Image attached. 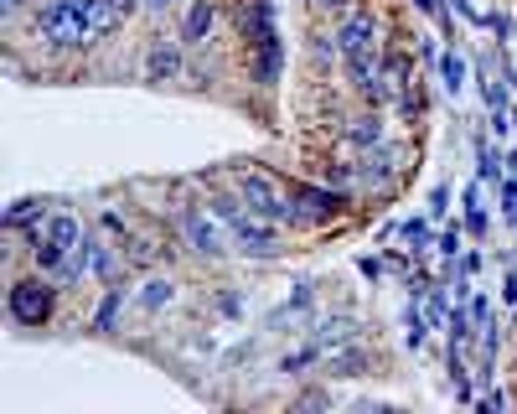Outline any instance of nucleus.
<instances>
[{"label":"nucleus","mask_w":517,"mask_h":414,"mask_svg":"<svg viewBox=\"0 0 517 414\" xmlns=\"http://www.w3.org/2000/svg\"><path fill=\"white\" fill-rule=\"evenodd\" d=\"M176 228H181V239H187V249H192L197 259H223V254H228L233 233L218 223V213H212L207 202H181V207H176Z\"/></svg>","instance_id":"1"},{"label":"nucleus","mask_w":517,"mask_h":414,"mask_svg":"<svg viewBox=\"0 0 517 414\" xmlns=\"http://www.w3.org/2000/svg\"><path fill=\"white\" fill-rule=\"evenodd\" d=\"M6 306H11V321L16 327H47L52 321V306H57V280H47V275H21V280H11V290H6Z\"/></svg>","instance_id":"2"},{"label":"nucleus","mask_w":517,"mask_h":414,"mask_svg":"<svg viewBox=\"0 0 517 414\" xmlns=\"http://www.w3.org/2000/svg\"><path fill=\"white\" fill-rule=\"evenodd\" d=\"M37 26V37L57 52H68V47H83L88 42V11L73 6V0H47V6L32 16Z\"/></svg>","instance_id":"3"},{"label":"nucleus","mask_w":517,"mask_h":414,"mask_svg":"<svg viewBox=\"0 0 517 414\" xmlns=\"http://www.w3.org/2000/svg\"><path fill=\"white\" fill-rule=\"evenodd\" d=\"M233 192L243 197V207H249L254 218H269V223H295V207H290V197H285L275 182H269L264 171H238Z\"/></svg>","instance_id":"4"},{"label":"nucleus","mask_w":517,"mask_h":414,"mask_svg":"<svg viewBox=\"0 0 517 414\" xmlns=\"http://www.w3.org/2000/svg\"><path fill=\"white\" fill-rule=\"evenodd\" d=\"M337 47H342V63H357V57H373L378 52V21L373 11H342V26H337Z\"/></svg>","instance_id":"5"},{"label":"nucleus","mask_w":517,"mask_h":414,"mask_svg":"<svg viewBox=\"0 0 517 414\" xmlns=\"http://www.w3.org/2000/svg\"><path fill=\"white\" fill-rule=\"evenodd\" d=\"M399 151L393 145H373V151H362V161H357V187H368V192H378V187H393L399 182Z\"/></svg>","instance_id":"6"},{"label":"nucleus","mask_w":517,"mask_h":414,"mask_svg":"<svg viewBox=\"0 0 517 414\" xmlns=\"http://www.w3.org/2000/svg\"><path fill=\"white\" fill-rule=\"evenodd\" d=\"M181 42H171V37H156L145 47V83H156V88H166V83H176L181 78Z\"/></svg>","instance_id":"7"},{"label":"nucleus","mask_w":517,"mask_h":414,"mask_svg":"<svg viewBox=\"0 0 517 414\" xmlns=\"http://www.w3.org/2000/svg\"><path fill=\"white\" fill-rule=\"evenodd\" d=\"M280 68H285V47H280V32H269V37L254 42V83L259 88H275Z\"/></svg>","instance_id":"8"},{"label":"nucleus","mask_w":517,"mask_h":414,"mask_svg":"<svg viewBox=\"0 0 517 414\" xmlns=\"http://www.w3.org/2000/svg\"><path fill=\"white\" fill-rule=\"evenodd\" d=\"M362 337V327H357V321L347 316V311H337V316H326V321H316V347L326 352V358H331V352H342L347 342H357Z\"/></svg>","instance_id":"9"},{"label":"nucleus","mask_w":517,"mask_h":414,"mask_svg":"<svg viewBox=\"0 0 517 414\" xmlns=\"http://www.w3.org/2000/svg\"><path fill=\"white\" fill-rule=\"evenodd\" d=\"M290 207H300V223H321V218H331L342 207V197L337 192H321V187H295L290 192Z\"/></svg>","instance_id":"10"},{"label":"nucleus","mask_w":517,"mask_h":414,"mask_svg":"<svg viewBox=\"0 0 517 414\" xmlns=\"http://www.w3.org/2000/svg\"><path fill=\"white\" fill-rule=\"evenodd\" d=\"M212 26H218V0H192L187 21H181V42H187V47L212 42Z\"/></svg>","instance_id":"11"},{"label":"nucleus","mask_w":517,"mask_h":414,"mask_svg":"<svg viewBox=\"0 0 517 414\" xmlns=\"http://www.w3.org/2000/svg\"><path fill=\"white\" fill-rule=\"evenodd\" d=\"M326 368H331V378H368V373H373V352L362 347V337H357V342H347L342 352H331Z\"/></svg>","instance_id":"12"},{"label":"nucleus","mask_w":517,"mask_h":414,"mask_svg":"<svg viewBox=\"0 0 517 414\" xmlns=\"http://www.w3.org/2000/svg\"><path fill=\"white\" fill-rule=\"evenodd\" d=\"M47 239L57 244V249H68V254H78L88 239H83V218L78 213H47Z\"/></svg>","instance_id":"13"},{"label":"nucleus","mask_w":517,"mask_h":414,"mask_svg":"<svg viewBox=\"0 0 517 414\" xmlns=\"http://www.w3.org/2000/svg\"><path fill=\"white\" fill-rule=\"evenodd\" d=\"M119 311H125V285H104V301H99V311H94V321H88V332L94 337H109L114 327H119Z\"/></svg>","instance_id":"14"},{"label":"nucleus","mask_w":517,"mask_h":414,"mask_svg":"<svg viewBox=\"0 0 517 414\" xmlns=\"http://www.w3.org/2000/svg\"><path fill=\"white\" fill-rule=\"evenodd\" d=\"M342 140L352 145V151H373V145H383V120H378V109H368V114H357V120H347Z\"/></svg>","instance_id":"15"},{"label":"nucleus","mask_w":517,"mask_h":414,"mask_svg":"<svg viewBox=\"0 0 517 414\" xmlns=\"http://www.w3.org/2000/svg\"><path fill=\"white\" fill-rule=\"evenodd\" d=\"M42 223H47V202H42V197H21V202L6 207V228H11V233L42 228Z\"/></svg>","instance_id":"16"},{"label":"nucleus","mask_w":517,"mask_h":414,"mask_svg":"<svg viewBox=\"0 0 517 414\" xmlns=\"http://www.w3.org/2000/svg\"><path fill=\"white\" fill-rule=\"evenodd\" d=\"M88 270H94L104 285H114L119 275H125V264H119V254H114L104 239H88Z\"/></svg>","instance_id":"17"},{"label":"nucleus","mask_w":517,"mask_h":414,"mask_svg":"<svg viewBox=\"0 0 517 414\" xmlns=\"http://www.w3.org/2000/svg\"><path fill=\"white\" fill-rule=\"evenodd\" d=\"M466 73H471V68H466V57L455 52V47H445V52H440V88H445L450 99L466 88Z\"/></svg>","instance_id":"18"},{"label":"nucleus","mask_w":517,"mask_h":414,"mask_svg":"<svg viewBox=\"0 0 517 414\" xmlns=\"http://www.w3.org/2000/svg\"><path fill=\"white\" fill-rule=\"evenodd\" d=\"M176 301V285L166 280V275H150L145 285H140V311H166Z\"/></svg>","instance_id":"19"},{"label":"nucleus","mask_w":517,"mask_h":414,"mask_svg":"<svg viewBox=\"0 0 517 414\" xmlns=\"http://www.w3.org/2000/svg\"><path fill=\"white\" fill-rule=\"evenodd\" d=\"M321 363H326V352H321L316 342H306V347L285 352V358H280V373H285V378H300L306 368H321Z\"/></svg>","instance_id":"20"},{"label":"nucleus","mask_w":517,"mask_h":414,"mask_svg":"<svg viewBox=\"0 0 517 414\" xmlns=\"http://www.w3.org/2000/svg\"><path fill=\"white\" fill-rule=\"evenodd\" d=\"M476 156H481V166H476V176H481V182H492V187H502L507 182V156L502 151H492V145H476Z\"/></svg>","instance_id":"21"},{"label":"nucleus","mask_w":517,"mask_h":414,"mask_svg":"<svg viewBox=\"0 0 517 414\" xmlns=\"http://www.w3.org/2000/svg\"><path fill=\"white\" fill-rule=\"evenodd\" d=\"M311 57H316L321 68H331V63H337V57H342L337 37H326V32H316V37H311Z\"/></svg>","instance_id":"22"},{"label":"nucleus","mask_w":517,"mask_h":414,"mask_svg":"<svg viewBox=\"0 0 517 414\" xmlns=\"http://www.w3.org/2000/svg\"><path fill=\"white\" fill-rule=\"evenodd\" d=\"M481 104H486V109H507V83L486 78V68H481Z\"/></svg>","instance_id":"23"},{"label":"nucleus","mask_w":517,"mask_h":414,"mask_svg":"<svg viewBox=\"0 0 517 414\" xmlns=\"http://www.w3.org/2000/svg\"><path fill=\"white\" fill-rule=\"evenodd\" d=\"M399 233H404V239H409L414 249H435V244H430V228H424V218H409V223H399Z\"/></svg>","instance_id":"24"},{"label":"nucleus","mask_w":517,"mask_h":414,"mask_svg":"<svg viewBox=\"0 0 517 414\" xmlns=\"http://www.w3.org/2000/svg\"><path fill=\"white\" fill-rule=\"evenodd\" d=\"M435 254H440L445 264H450L455 254H461V228H450V223H445V233H440V239H435Z\"/></svg>","instance_id":"25"},{"label":"nucleus","mask_w":517,"mask_h":414,"mask_svg":"<svg viewBox=\"0 0 517 414\" xmlns=\"http://www.w3.org/2000/svg\"><path fill=\"white\" fill-rule=\"evenodd\" d=\"M502 218L517 223V176H507V182H502Z\"/></svg>","instance_id":"26"},{"label":"nucleus","mask_w":517,"mask_h":414,"mask_svg":"<svg viewBox=\"0 0 517 414\" xmlns=\"http://www.w3.org/2000/svg\"><path fill=\"white\" fill-rule=\"evenodd\" d=\"M486 228H492V218H486L481 207H466V233L471 239H486Z\"/></svg>","instance_id":"27"},{"label":"nucleus","mask_w":517,"mask_h":414,"mask_svg":"<svg viewBox=\"0 0 517 414\" xmlns=\"http://www.w3.org/2000/svg\"><path fill=\"white\" fill-rule=\"evenodd\" d=\"M445 213H450V182H440L430 192V218H445Z\"/></svg>","instance_id":"28"},{"label":"nucleus","mask_w":517,"mask_h":414,"mask_svg":"<svg viewBox=\"0 0 517 414\" xmlns=\"http://www.w3.org/2000/svg\"><path fill=\"white\" fill-rule=\"evenodd\" d=\"M476 409H481V414H492V409H507V394H502V389H492V383H486V394L476 399Z\"/></svg>","instance_id":"29"},{"label":"nucleus","mask_w":517,"mask_h":414,"mask_svg":"<svg viewBox=\"0 0 517 414\" xmlns=\"http://www.w3.org/2000/svg\"><path fill=\"white\" fill-rule=\"evenodd\" d=\"M218 311H223V316H243V295L223 290V295H218Z\"/></svg>","instance_id":"30"},{"label":"nucleus","mask_w":517,"mask_h":414,"mask_svg":"<svg viewBox=\"0 0 517 414\" xmlns=\"http://www.w3.org/2000/svg\"><path fill=\"white\" fill-rule=\"evenodd\" d=\"M295 404H300V409H326V404H331V394H321V389H311V394H300Z\"/></svg>","instance_id":"31"},{"label":"nucleus","mask_w":517,"mask_h":414,"mask_svg":"<svg viewBox=\"0 0 517 414\" xmlns=\"http://www.w3.org/2000/svg\"><path fill=\"white\" fill-rule=\"evenodd\" d=\"M461 202H466V207H481V176H476V182L466 187V197H461Z\"/></svg>","instance_id":"32"},{"label":"nucleus","mask_w":517,"mask_h":414,"mask_svg":"<svg viewBox=\"0 0 517 414\" xmlns=\"http://www.w3.org/2000/svg\"><path fill=\"white\" fill-rule=\"evenodd\" d=\"M171 6H181V0H145V11H156V16H166Z\"/></svg>","instance_id":"33"},{"label":"nucleus","mask_w":517,"mask_h":414,"mask_svg":"<svg viewBox=\"0 0 517 414\" xmlns=\"http://www.w3.org/2000/svg\"><path fill=\"white\" fill-rule=\"evenodd\" d=\"M476 270H481V254H476V249H471V254H466V259H461V275H476Z\"/></svg>","instance_id":"34"},{"label":"nucleus","mask_w":517,"mask_h":414,"mask_svg":"<svg viewBox=\"0 0 517 414\" xmlns=\"http://www.w3.org/2000/svg\"><path fill=\"white\" fill-rule=\"evenodd\" d=\"M502 295H507V301L517 306V264H512V270H507V290H502Z\"/></svg>","instance_id":"35"},{"label":"nucleus","mask_w":517,"mask_h":414,"mask_svg":"<svg viewBox=\"0 0 517 414\" xmlns=\"http://www.w3.org/2000/svg\"><path fill=\"white\" fill-rule=\"evenodd\" d=\"M26 11V0H6V16H21Z\"/></svg>","instance_id":"36"},{"label":"nucleus","mask_w":517,"mask_h":414,"mask_svg":"<svg viewBox=\"0 0 517 414\" xmlns=\"http://www.w3.org/2000/svg\"><path fill=\"white\" fill-rule=\"evenodd\" d=\"M135 6H145V0H119V11H125V16H130Z\"/></svg>","instance_id":"37"},{"label":"nucleus","mask_w":517,"mask_h":414,"mask_svg":"<svg viewBox=\"0 0 517 414\" xmlns=\"http://www.w3.org/2000/svg\"><path fill=\"white\" fill-rule=\"evenodd\" d=\"M507 176H517V151H507Z\"/></svg>","instance_id":"38"}]
</instances>
